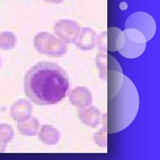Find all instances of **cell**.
<instances>
[{"label":"cell","mask_w":160,"mask_h":160,"mask_svg":"<svg viewBox=\"0 0 160 160\" xmlns=\"http://www.w3.org/2000/svg\"><path fill=\"white\" fill-rule=\"evenodd\" d=\"M70 87L66 71L55 62H41L31 67L24 78L27 97L40 106L60 102Z\"/></svg>","instance_id":"1"},{"label":"cell","mask_w":160,"mask_h":160,"mask_svg":"<svg viewBox=\"0 0 160 160\" xmlns=\"http://www.w3.org/2000/svg\"><path fill=\"white\" fill-rule=\"evenodd\" d=\"M139 108V97L131 80L123 76L122 85L112 99L108 100L107 128L113 134L123 130L136 118Z\"/></svg>","instance_id":"2"},{"label":"cell","mask_w":160,"mask_h":160,"mask_svg":"<svg viewBox=\"0 0 160 160\" xmlns=\"http://www.w3.org/2000/svg\"><path fill=\"white\" fill-rule=\"evenodd\" d=\"M33 46L41 54L52 57H61L67 52L66 43L47 32H42L35 35Z\"/></svg>","instance_id":"3"},{"label":"cell","mask_w":160,"mask_h":160,"mask_svg":"<svg viewBox=\"0 0 160 160\" xmlns=\"http://www.w3.org/2000/svg\"><path fill=\"white\" fill-rule=\"evenodd\" d=\"M125 28H135L140 31L144 35L146 42H149L155 35L156 22L150 14L144 12H137L128 18Z\"/></svg>","instance_id":"4"},{"label":"cell","mask_w":160,"mask_h":160,"mask_svg":"<svg viewBox=\"0 0 160 160\" xmlns=\"http://www.w3.org/2000/svg\"><path fill=\"white\" fill-rule=\"evenodd\" d=\"M123 76L122 68L116 59H114L112 56L108 55V100L117 94L122 85Z\"/></svg>","instance_id":"5"},{"label":"cell","mask_w":160,"mask_h":160,"mask_svg":"<svg viewBox=\"0 0 160 160\" xmlns=\"http://www.w3.org/2000/svg\"><path fill=\"white\" fill-rule=\"evenodd\" d=\"M78 23L71 19H61L55 24L54 31L58 37L65 43L73 44L76 42L80 33Z\"/></svg>","instance_id":"6"},{"label":"cell","mask_w":160,"mask_h":160,"mask_svg":"<svg viewBox=\"0 0 160 160\" xmlns=\"http://www.w3.org/2000/svg\"><path fill=\"white\" fill-rule=\"evenodd\" d=\"M78 114L80 121L85 125L91 128H96L99 126L102 120V113L100 110L91 105L80 108Z\"/></svg>","instance_id":"7"},{"label":"cell","mask_w":160,"mask_h":160,"mask_svg":"<svg viewBox=\"0 0 160 160\" xmlns=\"http://www.w3.org/2000/svg\"><path fill=\"white\" fill-rule=\"evenodd\" d=\"M71 103L77 108H85L92 103V95L88 88L85 86L76 87L69 95Z\"/></svg>","instance_id":"8"},{"label":"cell","mask_w":160,"mask_h":160,"mask_svg":"<svg viewBox=\"0 0 160 160\" xmlns=\"http://www.w3.org/2000/svg\"><path fill=\"white\" fill-rule=\"evenodd\" d=\"M33 108L31 103L26 99H19L11 107L10 114L16 122H21L32 115Z\"/></svg>","instance_id":"9"},{"label":"cell","mask_w":160,"mask_h":160,"mask_svg":"<svg viewBox=\"0 0 160 160\" xmlns=\"http://www.w3.org/2000/svg\"><path fill=\"white\" fill-rule=\"evenodd\" d=\"M75 44L82 50H91L94 48L96 46V33L90 28H81Z\"/></svg>","instance_id":"10"},{"label":"cell","mask_w":160,"mask_h":160,"mask_svg":"<svg viewBox=\"0 0 160 160\" xmlns=\"http://www.w3.org/2000/svg\"><path fill=\"white\" fill-rule=\"evenodd\" d=\"M125 42V34L117 28H109L107 31V47L108 51L119 50Z\"/></svg>","instance_id":"11"},{"label":"cell","mask_w":160,"mask_h":160,"mask_svg":"<svg viewBox=\"0 0 160 160\" xmlns=\"http://www.w3.org/2000/svg\"><path fill=\"white\" fill-rule=\"evenodd\" d=\"M146 48V43H137L125 37L123 46L118 51L126 58H137L142 55Z\"/></svg>","instance_id":"12"},{"label":"cell","mask_w":160,"mask_h":160,"mask_svg":"<svg viewBox=\"0 0 160 160\" xmlns=\"http://www.w3.org/2000/svg\"><path fill=\"white\" fill-rule=\"evenodd\" d=\"M38 137L42 142L47 145H56L60 140V132L51 125L44 124L38 132Z\"/></svg>","instance_id":"13"},{"label":"cell","mask_w":160,"mask_h":160,"mask_svg":"<svg viewBox=\"0 0 160 160\" xmlns=\"http://www.w3.org/2000/svg\"><path fill=\"white\" fill-rule=\"evenodd\" d=\"M17 128L21 135L28 137H34L39 132L40 122L36 118L30 116L24 121L18 122Z\"/></svg>","instance_id":"14"},{"label":"cell","mask_w":160,"mask_h":160,"mask_svg":"<svg viewBox=\"0 0 160 160\" xmlns=\"http://www.w3.org/2000/svg\"><path fill=\"white\" fill-rule=\"evenodd\" d=\"M17 45V37L12 32H1L0 33V49L10 50L13 49Z\"/></svg>","instance_id":"15"},{"label":"cell","mask_w":160,"mask_h":160,"mask_svg":"<svg viewBox=\"0 0 160 160\" xmlns=\"http://www.w3.org/2000/svg\"><path fill=\"white\" fill-rule=\"evenodd\" d=\"M96 65L98 67L99 78L107 81L108 72V55L104 52H99L96 56Z\"/></svg>","instance_id":"16"},{"label":"cell","mask_w":160,"mask_h":160,"mask_svg":"<svg viewBox=\"0 0 160 160\" xmlns=\"http://www.w3.org/2000/svg\"><path fill=\"white\" fill-rule=\"evenodd\" d=\"M104 127L99 129L96 132L93 136L95 143L101 148H106L108 145V138H107V134H108V128H107V114H104Z\"/></svg>","instance_id":"17"},{"label":"cell","mask_w":160,"mask_h":160,"mask_svg":"<svg viewBox=\"0 0 160 160\" xmlns=\"http://www.w3.org/2000/svg\"><path fill=\"white\" fill-rule=\"evenodd\" d=\"M14 137V131L13 128L6 123L0 124V141L4 143H8Z\"/></svg>","instance_id":"18"},{"label":"cell","mask_w":160,"mask_h":160,"mask_svg":"<svg viewBox=\"0 0 160 160\" xmlns=\"http://www.w3.org/2000/svg\"><path fill=\"white\" fill-rule=\"evenodd\" d=\"M123 33L125 34V37L128 38L132 42L137 43H146V39L144 35L137 29L125 28Z\"/></svg>","instance_id":"19"},{"label":"cell","mask_w":160,"mask_h":160,"mask_svg":"<svg viewBox=\"0 0 160 160\" xmlns=\"http://www.w3.org/2000/svg\"><path fill=\"white\" fill-rule=\"evenodd\" d=\"M96 46L98 48L99 52L107 53L108 47H107V32L99 33L96 35Z\"/></svg>","instance_id":"20"},{"label":"cell","mask_w":160,"mask_h":160,"mask_svg":"<svg viewBox=\"0 0 160 160\" xmlns=\"http://www.w3.org/2000/svg\"><path fill=\"white\" fill-rule=\"evenodd\" d=\"M6 143H4L3 142L0 141V152H5L6 149Z\"/></svg>","instance_id":"21"},{"label":"cell","mask_w":160,"mask_h":160,"mask_svg":"<svg viewBox=\"0 0 160 160\" xmlns=\"http://www.w3.org/2000/svg\"><path fill=\"white\" fill-rule=\"evenodd\" d=\"M48 3H54V4H60L62 2H63L64 0H44Z\"/></svg>","instance_id":"22"},{"label":"cell","mask_w":160,"mask_h":160,"mask_svg":"<svg viewBox=\"0 0 160 160\" xmlns=\"http://www.w3.org/2000/svg\"><path fill=\"white\" fill-rule=\"evenodd\" d=\"M1 63H2V60H1V57H0V68H1Z\"/></svg>","instance_id":"23"}]
</instances>
